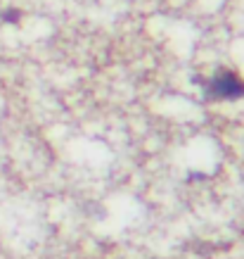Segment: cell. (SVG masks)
Wrapping results in <instances>:
<instances>
[{"label":"cell","mask_w":244,"mask_h":259,"mask_svg":"<svg viewBox=\"0 0 244 259\" xmlns=\"http://www.w3.org/2000/svg\"><path fill=\"white\" fill-rule=\"evenodd\" d=\"M3 22L17 24V22H19V10H8V12L3 15Z\"/></svg>","instance_id":"2"},{"label":"cell","mask_w":244,"mask_h":259,"mask_svg":"<svg viewBox=\"0 0 244 259\" xmlns=\"http://www.w3.org/2000/svg\"><path fill=\"white\" fill-rule=\"evenodd\" d=\"M209 100H239L244 98V79L235 71H216L204 83Z\"/></svg>","instance_id":"1"}]
</instances>
